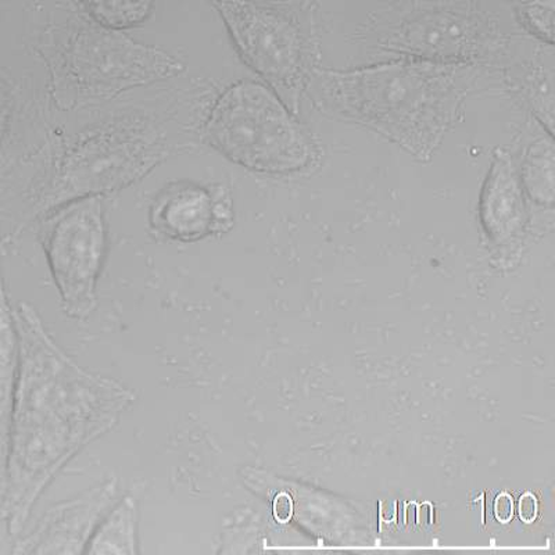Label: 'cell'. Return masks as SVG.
<instances>
[{"instance_id": "obj_20", "label": "cell", "mask_w": 555, "mask_h": 555, "mask_svg": "<svg viewBox=\"0 0 555 555\" xmlns=\"http://www.w3.org/2000/svg\"><path fill=\"white\" fill-rule=\"evenodd\" d=\"M538 499L532 493H525L519 500V517L524 522L532 524L538 518Z\"/></svg>"}, {"instance_id": "obj_17", "label": "cell", "mask_w": 555, "mask_h": 555, "mask_svg": "<svg viewBox=\"0 0 555 555\" xmlns=\"http://www.w3.org/2000/svg\"><path fill=\"white\" fill-rule=\"evenodd\" d=\"M294 515V500L291 495L282 492L274 498V518L276 522L287 524Z\"/></svg>"}, {"instance_id": "obj_19", "label": "cell", "mask_w": 555, "mask_h": 555, "mask_svg": "<svg viewBox=\"0 0 555 555\" xmlns=\"http://www.w3.org/2000/svg\"><path fill=\"white\" fill-rule=\"evenodd\" d=\"M495 519L500 524H508L514 517V500L508 493H500L494 502Z\"/></svg>"}, {"instance_id": "obj_1", "label": "cell", "mask_w": 555, "mask_h": 555, "mask_svg": "<svg viewBox=\"0 0 555 555\" xmlns=\"http://www.w3.org/2000/svg\"><path fill=\"white\" fill-rule=\"evenodd\" d=\"M14 320L18 370L0 518L9 537L18 539L52 480L79 451L118 423L135 396L64 353L31 305H20Z\"/></svg>"}, {"instance_id": "obj_3", "label": "cell", "mask_w": 555, "mask_h": 555, "mask_svg": "<svg viewBox=\"0 0 555 555\" xmlns=\"http://www.w3.org/2000/svg\"><path fill=\"white\" fill-rule=\"evenodd\" d=\"M39 53L48 67L52 101L64 112L108 102L185 72L183 63L163 49L93 20L48 31Z\"/></svg>"}, {"instance_id": "obj_4", "label": "cell", "mask_w": 555, "mask_h": 555, "mask_svg": "<svg viewBox=\"0 0 555 555\" xmlns=\"http://www.w3.org/2000/svg\"><path fill=\"white\" fill-rule=\"evenodd\" d=\"M202 139L235 165L270 176L309 170L319 158V147L296 114L270 87L250 79L218 96Z\"/></svg>"}, {"instance_id": "obj_11", "label": "cell", "mask_w": 555, "mask_h": 555, "mask_svg": "<svg viewBox=\"0 0 555 555\" xmlns=\"http://www.w3.org/2000/svg\"><path fill=\"white\" fill-rule=\"evenodd\" d=\"M527 199L517 163L507 151L500 149L480 192L479 212L486 230L495 237L514 235L527 221Z\"/></svg>"}, {"instance_id": "obj_2", "label": "cell", "mask_w": 555, "mask_h": 555, "mask_svg": "<svg viewBox=\"0 0 555 555\" xmlns=\"http://www.w3.org/2000/svg\"><path fill=\"white\" fill-rule=\"evenodd\" d=\"M479 73L475 63L415 57L351 69L319 67L306 92L321 112L379 133L429 162Z\"/></svg>"}, {"instance_id": "obj_16", "label": "cell", "mask_w": 555, "mask_h": 555, "mask_svg": "<svg viewBox=\"0 0 555 555\" xmlns=\"http://www.w3.org/2000/svg\"><path fill=\"white\" fill-rule=\"evenodd\" d=\"M522 27L544 43L554 44L555 0H513Z\"/></svg>"}, {"instance_id": "obj_5", "label": "cell", "mask_w": 555, "mask_h": 555, "mask_svg": "<svg viewBox=\"0 0 555 555\" xmlns=\"http://www.w3.org/2000/svg\"><path fill=\"white\" fill-rule=\"evenodd\" d=\"M165 132L145 117H127L78 135L54 160L35 193V210L49 215L69 202L131 186L168 156Z\"/></svg>"}, {"instance_id": "obj_21", "label": "cell", "mask_w": 555, "mask_h": 555, "mask_svg": "<svg viewBox=\"0 0 555 555\" xmlns=\"http://www.w3.org/2000/svg\"><path fill=\"white\" fill-rule=\"evenodd\" d=\"M4 477H7V448L0 444V494H2Z\"/></svg>"}, {"instance_id": "obj_22", "label": "cell", "mask_w": 555, "mask_h": 555, "mask_svg": "<svg viewBox=\"0 0 555 555\" xmlns=\"http://www.w3.org/2000/svg\"><path fill=\"white\" fill-rule=\"evenodd\" d=\"M0 444H3V446H4V448H7V444H4L3 442H0Z\"/></svg>"}, {"instance_id": "obj_14", "label": "cell", "mask_w": 555, "mask_h": 555, "mask_svg": "<svg viewBox=\"0 0 555 555\" xmlns=\"http://www.w3.org/2000/svg\"><path fill=\"white\" fill-rule=\"evenodd\" d=\"M553 135L534 139L518 168L525 195L534 205L553 208L555 155Z\"/></svg>"}, {"instance_id": "obj_10", "label": "cell", "mask_w": 555, "mask_h": 555, "mask_svg": "<svg viewBox=\"0 0 555 555\" xmlns=\"http://www.w3.org/2000/svg\"><path fill=\"white\" fill-rule=\"evenodd\" d=\"M234 203L227 188L181 182L160 193L149 221L163 240L190 243L225 234L234 225Z\"/></svg>"}, {"instance_id": "obj_8", "label": "cell", "mask_w": 555, "mask_h": 555, "mask_svg": "<svg viewBox=\"0 0 555 555\" xmlns=\"http://www.w3.org/2000/svg\"><path fill=\"white\" fill-rule=\"evenodd\" d=\"M500 41L482 18L453 9H434L405 20L379 39L385 51L444 63H475L499 51Z\"/></svg>"}, {"instance_id": "obj_18", "label": "cell", "mask_w": 555, "mask_h": 555, "mask_svg": "<svg viewBox=\"0 0 555 555\" xmlns=\"http://www.w3.org/2000/svg\"><path fill=\"white\" fill-rule=\"evenodd\" d=\"M10 113H12V101H10L7 86L0 78V143H2L8 132Z\"/></svg>"}, {"instance_id": "obj_9", "label": "cell", "mask_w": 555, "mask_h": 555, "mask_svg": "<svg viewBox=\"0 0 555 555\" xmlns=\"http://www.w3.org/2000/svg\"><path fill=\"white\" fill-rule=\"evenodd\" d=\"M117 479L104 480L49 508L27 537H20L14 554H83L99 524L117 503Z\"/></svg>"}, {"instance_id": "obj_7", "label": "cell", "mask_w": 555, "mask_h": 555, "mask_svg": "<svg viewBox=\"0 0 555 555\" xmlns=\"http://www.w3.org/2000/svg\"><path fill=\"white\" fill-rule=\"evenodd\" d=\"M41 243L64 312L86 320L96 309L98 278L106 255L101 196L82 197L47 215Z\"/></svg>"}, {"instance_id": "obj_12", "label": "cell", "mask_w": 555, "mask_h": 555, "mask_svg": "<svg viewBox=\"0 0 555 555\" xmlns=\"http://www.w3.org/2000/svg\"><path fill=\"white\" fill-rule=\"evenodd\" d=\"M138 548V508L135 499L128 494L99 524L83 554L135 555Z\"/></svg>"}, {"instance_id": "obj_13", "label": "cell", "mask_w": 555, "mask_h": 555, "mask_svg": "<svg viewBox=\"0 0 555 555\" xmlns=\"http://www.w3.org/2000/svg\"><path fill=\"white\" fill-rule=\"evenodd\" d=\"M18 370V332L0 267V442L8 443L10 413Z\"/></svg>"}, {"instance_id": "obj_6", "label": "cell", "mask_w": 555, "mask_h": 555, "mask_svg": "<svg viewBox=\"0 0 555 555\" xmlns=\"http://www.w3.org/2000/svg\"><path fill=\"white\" fill-rule=\"evenodd\" d=\"M210 2L242 61L297 114L312 73L319 68L320 47L309 20L255 0Z\"/></svg>"}, {"instance_id": "obj_15", "label": "cell", "mask_w": 555, "mask_h": 555, "mask_svg": "<svg viewBox=\"0 0 555 555\" xmlns=\"http://www.w3.org/2000/svg\"><path fill=\"white\" fill-rule=\"evenodd\" d=\"M155 0H83L93 22L117 29L135 28L151 16Z\"/></svg>"}]
</instances>
